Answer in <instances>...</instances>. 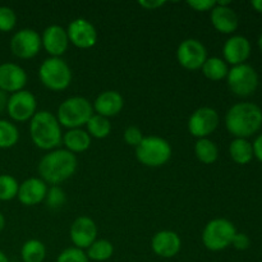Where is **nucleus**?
Segmentation results:
<instances>
[{"label":"nucleus","instance_id":"f3484780","mask_svg":"<svg viewBox=\"0 0 262 262\" xmlns=\"http://www.w3.org/2000/svg\"><path fill=\"white\" fill-rule=\"evenodd\" d=\"M41 43L53 58H60L68 50L69 46L67 30L58 25L49 26L41 36Z\"/></svg>","mask_w":262,"mask_h":262},{"label":"nucleus","instance_id":"393cba45","mask_svg":"<svg viewBox=\"0 0 262 262\" xmlns=\"http://www.w3.org/2000/svg\"><path fill=\"white\" fill-rule=\"evenodd\" d=\"M194 154L204 164H214L219 156V148L214 141L209 138H200L194 145Z\"/></svg>","mask_w":262,"mask_h":262},{"label":"nucleus","instance_id":"2f4dec72","mask_svg":"<svg viewBox=\"0 0 262 262\" xmlns=\"http://www.w3.org/2000/svg\"><path fill=\"white\" fill-rule=\"evenodd\" d=\"M17 25V14L9 7H0V32H9Z\"/></svg>","mask_w":262,"mask_h":262},{"label":"nucleus","instance_id":"6e6552de","mask_svg":"<svg viewBox=\"0 0 262 262\" xmlns=\"http://www.w3.org/2000/svg\"><path fill=\"white\" fill-rule=\"evenodd\" d=\"M228 87L234 95L239 97L251 96L258 87V74L250 64H239L232 67L227 76Z\"/></svg>","mask_w":262,"mask_h":262},{"label":"nucleus","instance_id":"1a4fd4ad","mask_svg":"<svg viewBox=\"0 0 262 262\" xmlns=\"http://www.w3.org/2000/svg\"><path fill=\"white\" fill-rule=\"evenodd\" d=\"M7 112L15 122H27L37 113V101L32 92L22 90L12 94L8 99Z\"/></svg>","mask_w":262,"mask_h":262},{"label":"nucleus","instance_id":"a211bd4d","mask_svg":"<svg viewBox=\"0 0 262 262\" xmlns=\"http://www.w3.org/2000/svg\"><path fill=\"white\" fill-rule=\"evenodd\" d=\"M151 248L155 255L163 258H171L181 251L182 239L178 233L173 230H160L151 239Z\"/></svg>","mask_w":262,"mask_h":262},{"label":"nucleus","instance_id":"9b49d317","mask_svg":"<svg viewBox=\"0 0 262 262\" xmlns=\"http://www.w3.org/2000/svg\"><path fill=\"white\" fill-rule=\"evenodd\" d=\"M177 59L183 68L188 71L201 69L207 59L206 48L196 38H187L177 49Z\"/></svg>","mask_w":262,"mask_h":262},{"label":"nucleus","instance_id":"ddd939ff","mask_svg":"<svg viewBox=\"0 0 262 262\" xmlns=\"http://www.w3.org/2000/svg\"><path fill=\"white\" fill-rule=\"evenodd\" d=\"M69 42L78 49H90L97 42V31L91 22L84 18H77L67 28Z\"/></svg>","mask_w":262,"mask_h":262},{"label":"nucleus","instance_id":"72a5a7b5","mask_svg":"<svg viewBox=\"0 0 262 262\" xmlns=\"http://www.w3.org/2000/svg\"><path fill=\"white\" fill-rule=\"evenodd\" d=\"M143 138H145V136H143L142 130L138 127H136V125H129V127H127V129L124 130V141L127 145L137 147V146L142 142Z\"/></svg>","mask_w":262,"mask_h":262},{"label":"nucleus","instance_id":"a19ab883","mask_svg":"<svg viewBox=\"0 0 262 262\" xmlns=\"http://www.w3.org/2000/svg\"><path fill=\"white\" fill-rule=\"evenodd\" d=\"M4 227H5V217H4V215L0 212V232L4 229Z\"/></svg>","mask_w":262,"mask_h":262},{"label":"nucleus","instance_id":"4468645a","mask_svg":"<svg viewBox=\"0 0 262 262\" xmlns=\"http://www.w3.org/2000/svg\"><path fill=\"white\" fill-rule=\"evenodd\" d=\"M69 235L74 247L79 250H87L96 241V223L89 216H79L72 223Z\"/></svg>","mask_w":262,"mask_h":262},{"label":"nucleus","instance_id":"c9c22d12","mask_svg":"<svg viewBox=\"0 0 262 262\" xmlns=\"http://www.w3.org/2000/svg\"><path fill=\"white\" fill-rule=\"evenodd\" d=\"M232 246L238 251L248 250L251 246L250 237H248L247 234H245V233H237L234 237V239H233Z\"/></svg>","mask_w":262,"mask_h":262},{"label":"nucleus","instance_id":"79ce46f5","mask_svg":"<svg viewBox=\"0 0 262 262\" xmlns=\"http://www.w3.org/2000/svg\"><path fill=\"white\" fill-rule=\"evenodd\" d=\"M0 262H9V258L3 251H0Z\"/></svg>","mask_w":262,"mask_h":262},{"label":"nucleus","instance_id":"bb28decb","mask_svg":"<svg viewBox=\"0 0 262 262\" xmlns=\"http://www.w3.org/2000/svg\"><path fill=\"white\" fill-rule=\"evenodd\" d=\"M114 253V246L107 239H96L87 248V257L89 260L96 262L107 261Z\"/></svg>","mask_w":262,"mask_h":262},{"label":"nucleus","instance_id":"9d476101","mask_svg":"<svg viewBox=\"0 0 262 262\" xmlns=\"http://www.w3.org/2000/svg\"><path fill=\"white\" fill-rule=\"evenodd\" d=\"M220 122L219 114L210 106L199 107L188 119V130L193 137L207 138L215 132Z\"/></svg>","mask_w":262,"mask_h":262},{"label":"nucleus","instance_id":"4be33fe9","mask_svg":"<svg viewBox=\"0 0 262 262\" xmlns=\"http://www.w3.org/2000/svg\"><path fill=\"white\" fill-rule=\"evenodd\" d=\"M63 143L66 146V150L76 155V154L89 150L91 146V136L81 128L68 129V132L63 136Z\"/></svg>","mask_w":262,"mask_h":262},{"label":"nucleus","instance_id":"f257e3e1","mask_svg":"<svg viewBox=\"0 0 262 262\" xmlns=\"http://www.w3.org/2000/svg\"><path fill=\"white\" fill-rule=\"evenodd\" d=\"M225 127L235 138L252 137L262 127V109L253 102H238L225 115Z\"/></svg>","mask_w":262,"mask_h":262},{"label":"nucleus","instance_id":"c756f323","mask_svg":"<svg viewBox=\"0 0 262 262\" xmlns=\"http://www.w3.org/2000/svg\"><path fill=\"white\" fill-rule=\"evenodd\" d=\"M19 183L9 174H0V201H10L18 194Z\"/></svg>","mask_w":262,"mask_h":262},{"label":"nucleus","instance_id":"b1692460","mask_svg":"<svg viewBox=\"0 0 262 262\" xmlns=\"http://www.w3.org/2000/svg\"><path fill=\"white\" fill-rule=\"evenodd\" d=\"M201 69L204 76L210 81H222V79L227 78L228 72H229L228 64L217 56L207 58Z\"/></svg>","mask_w":262,"mask_h":262},{"label":"nucleus","instance_id":"6ab92c4d","mask_svg":"<svg viewBox=\"0 0 262 262\" xmlns=\"http://www.w3.org/2000/svg\"><path fill=\"white\" fill-rule=\"evenodd\" d=\"M48 184L41 178H28L19 184L18 200L25 206H35L45 200Z\"/></svg>","mask_w":262,"mask_h":262},{"label":"nucleus","instance_id":"2eb2a0df","mask_svg":"<svg viewBox=\"0 0 262 262\" xmlns=\"http://www.w3.org/2000/svg\"><path fill=\"white\" fill-rule=\"evenodd\" d=\"M28 77L25 69L14 63L0 64V90L15 94L22 91L27 84Z\"/></svg>","mask_w":262,"mask_h":262},{"label":"nucleus","instance_id":"58836bf2","mask_svg":"<svg viewBox=\"0 0 262 262\" xmlns=\"http://www.w3.org/2000/svg\"><path fill=\"white\" fill-rule=\"evenodd\" d=\"M8 99H9V97H8L7 92H4L0 90V113H3L4 110H7Z\"/></svg>","mask_w":262,"mask_h":262},{"label":"nucleus","instance_id":"e433bc0d","mask_svg":"<svg viewBox=\"0 0 262 262\" xmlns=\"http://www.w3.org/2000/svg\"><path fill=\"white\" fill-rule=\"evenodd\" d=\"M138 5L145 8L146 10H155L158 8H161L163 5H165V2L164 0H140Z\"/></svg>","mask_w":262,"mask_h":262},{"label":"nucleus","instance_id":"dca6fc26","mask_svg":"<svg viewBox=\"0 0 262 262\" xmlns=\"http://www.w3.org/2000/svg\"><path fill=\"white\" fill-rule=\"evenodd\" d=\"M251 42L247 37L241 35H234L225 41L223 46V55L225 63L234 66L245 64L251 55Z\"/></svg>","mask_w":262,"mask_h":262},{"label":"nucleus","instance_id":"a878e982","mask_svg":"<svg viewBox=\"0 0 262 262\" xmlns=\"http://www.w3.org/2000/svg\"><path fill=\"white\" fill-rule=\"evenodd\" d=\"M20 257L23 262H43L46 257V247L41 241L30 239L22 246Z\"/></svg>","mask_w":262,"mask_h":262},{"label":"nucleus","instance_id":"423d86ee","mask_svg":"<svg viewBox=\"0 0 262 262\" xmlns=\"http://www.w3.org/2000/svg\"><path fill=\"white\" fill-rule=\"evenodd\" d=\"M237 233V228L230 220L216 217L210 220L205 227L202 232V243L209 251L219 252L232 246Z\"/></svg>","mask_w":262,"mask_h":262},{"label":"nucleus","instance_id":"7c9ffc66","mask_svg":"<svg viewBox=\"0 0 262 262\" xmlns=\"http://www.w3.org/2000/svg\"><path fill=\"white\" fill-rule=\"evenodd\" d=\"M45 204L49 209L51 210H58L63 207L67 202V194L64 189L59 186H51L48 188L45 196Z\"/></svg>","mask_w":262,"mask_h":262},{"label":"nucleus","instance_id":"20e7f679","mask_svg":"<svg viewBox=\"0 0 262 262\" xmlns=\"http://www.w3.org/2000/svg\"><path fill=\"white\" fill-rule=\"evenodd\" d=\"M94 115V107L91 102L82 96H73L64 100L58 107L59 124L68 129H77L82 125H86L90 118Z\"/></svg>","mask_w":262,"mask_h":262},{"label":"nucleus","instance_id":"39448f33","mask_svg":"<svg viewBox=\"0 0 262 262\" xmlns=\"http://www.w3.org/2000/svg\"><path fill=\"white\" fill-rule=\"evenodd\" d=\"M136 158L148 168H159L170 160L171 146L165 138L159 136H147L136 147Z\"/></svg>","mask_w":262,"mask_h":262},{"label":"nucleus","instance_id":"f8f14e48","mask_svg":"<svg viewBox=\"0 0 262 262\" xmlns=\"http://www.w3.org/2000/svg\"><path fill=\"white\" fill-rule=\"evenodd\" d=\"M41 36L32 28H23L15 32L10 40V50L19 59H32L40 51Z\"/></svg>","mask_w":262,"mask_h":262},{"label":"nucleus","instance_id":"c85d7f7f","mask_svg":"<svg viewBox=\"0 0 262 262\" xmlns=\"http://www.w3.org/2000/svg\"><path fill=\"white\" fill-rule=\"evenodd\" d=\"M19 140L18 128L13 123L0 119V148H10Z\"/></svg>","mask_w":262,"mask_h":262},{"label":"nucleus","instance_id":"aec40b11","mask_svg":"<svg viewBox=\"0 0 262 262\" xmlns=\"http://www.w3.org/2000/svg\"><path fill=\"white\" fill-rule=\"evenodd\" d=\"M124 106V100L123 96L117 91H104L96 97L94 101V110L96 114L105 118H112L119 114Z\"/></svg>","mask_w":262,"mask_h":262},{"label":"nucleus","instance_id":"ea45409f","mask_svg":"<svg viewBox=\"0 0 262 262\" xmlns=\"http://www.w3.org/2000/svg\"><path fill=\"white\" fill-rule=\"evenodd\" d=\"M251 5H252V8L256 12L262 13V0H252V2H251Z\"/></svg>","mask_w":262,"mask_h":262},{"label":"nucleus","instance_id":"cd10ccee","mask_svg":"<svg viewBox=\"0 0 262 262\" xmlns=\"http://www.w3.org/2000/svg\"><path fill=\"white\" fill-rule=\"evenodd\" d=\"M87 133H89L91 137L99 138H106L107 136L112 132V124H110V120L107 118L101 117L99 114H94L90 120L87 122Z\"/></svg>","mask_w":262,"mask_h":262},{"label":"nucleus","instance_id":"7ed1b4c3","mask_svg":"<svg viewBox=\"0 0 262 262\" xmlns=\"http://www.w3.org/2000/svg\"><path fill=\"white\" fill-rule=\"evenodd\" d=\"M31 140L41 150H53L63 141L61 125L54 114L46 110L37 112L30 123Z\"/></svg>","mask_w":262,"mask_h":262},{"label":"nucleus","instance_id":"4c0bfd02","mask_svg":"<svg viewBox=\"0 0 262 262\" xmlns=\"http://www.w3.org/2000/svg\"><path fill=\"white\" fill-rule=\"evenodd\" d=\"M253 148V158L257 159L260 163H262V135H258L252 142Z\"/></svg>","mask_w":262,"mask_h":262},{"label":"nucleus","instance_id":"0eeeda50","mask_svg":"<svg viewBox=\"0 0 262 262\" xmlns=\"http://www.w3.org/2000/svg\"><path fill=\"white\" fill-rule=\"evenodd\" d=\"M38 77L46 89L51 91H63L71 84L72 71L61 58H48L38 69Z\"/></svg>","mask_w":262,"mask_h":262},{"label":"nucleus","instance_id":"412c9836","mask_svg":"<svg viewBox=\"0 0 262 262\" xmlns=\"http://www.w3.org/2000/svg\"><path fill=\"white\" fill-rule=\"evenodd\" d=\"M211 23L215 30L224 35H230L234 31H237L239 26V18L235 10L230 7H219L215 5L211 10Z\"/></svg>","mask_w":262,"mask_h":262},{"label":"nucleus","instance_id":"473e14b6","mask_svg":"<svg viewBox=\"0 0 262 262\" xmlns=\"http://www.w3.org/2000/svg\"><path fill=\"white\" fill-rule=\"evenodd\" d=\"M56 262H89V257L83 250L69 247L58 256Z\"/></svg>","mask_w":262,"mask_h":262},{"label":"nucleus","instance_id":"f704fd0d","mask_svg":"<svg viewBox=\"0 0 262 262\" xmlns=\"http://www.w3.org/2000/svg\"><path fill=\"white\" fill-rule=\"evenodd\" d=\"M187 4L196 12H209V10L211 12L216 5V2L214 0H188Z\"/></svg>","mask_w":262,"mask_h":262},{"label":"nucleus","instance_id":"f03ea898","mask_svg":"<svg viewBox=\"0 0 262 262\" xmlns=\"http://www.w3.org/2000/svg\"><path fill=\"white\" fill-rule=\"evenodd\" d=\"M38 174L46 184L58 186L71 178L77 170V158L68 150L58 148L46 154L37 166Z\"/></svg>","mask_w":262,"mask_h":262},{"label":"nucleus","instance_id":"37998d69","mask_svg":"<svg viewBox=\"0 0 262 262\" xmlns=\"http://www.w3.org/2000/svg\"><path fill=\"white\" fill-rule=\"evenodd\" d=\"M258 48H260V50L262 53V33L260 35V37H258Z\"/></svg>","mask_w":262,"mask_h":262},{"label":"nucleus","instance_id":"5701e85b","mask_svg":"<svg viewBox=\"0 0 262 262\" xmlns=\"http://www.w3.org/2000/svg\"><path fill=\"white\" fill-rule=\"evenodd\" d=\"M229 155L238 165H246L253 159L252 143L246 138H234L229 145Z\"/></svg>","mask_w":262,"mask_h":262}]
</instances>
